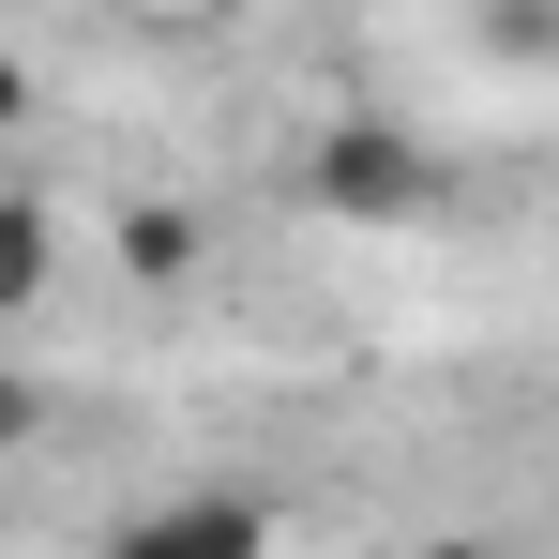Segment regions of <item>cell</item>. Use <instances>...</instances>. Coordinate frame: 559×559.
Wrapping results in <instances>:
<instances>
[{"instance_id":"8992f818","label":"cell","mask_w":559,"mask_h":559,"mask_svg":"<svg viewBox=\"0 0 559 559\" xmlns=\"http://www.w3.org/2000/svg\"><path fill=\"white\" fill-rule=\"evenodd\" d=\"M15 439H46V393H31V378L0 364V454H15Z\"/></svg>"},{"instance_id":"3957f363","label":"cell","mask_w":559,"mask_h":559,"mask_svg":"<svg viewBox=\"0 0 559 559\" xmlns=\"http://www.w3.org/2000/svg\"><path fill=\"white\" fill-rule=\"evenodd\" d=\"M46 287H61V212L46 197H0V333L46 318Z\"/></svg>"},{"instance_id":"5b68a950","label":"cell","mask_w":559,"mask_h":559,"mask_svg":"<svg viewBox=\"0 0 559 559\" xmlns=\"http://www.w3.org/2000/svg\"><path fill=\"white\" fill-rule=\"evenodd\" d=\"M484 61H559V0H484Z\"/></svg>"},{"instance_id":"52a82bcc","label":"cell","mask_w":559,"mask_h":559,"mask_svg":"<svg viewBox=\"0 0 559 559\" xmlns=\"http://www.w3.org/2000/svg\"><path fill=\"white\" fill-rule=\"evenodd\" d=\"M0 121H31V61H0Z\"/></svg>"},{"instance_id":"7a4b0ae2","label":"cell","mask_w":559,"mask_h":559,"mask_svg":"<svg viewBox=\"0 0 559 559\" xmlns=\"http://www.w3.org/2000/svg\"><path fill=\"white\" fill-rule=\"evenodd\" d=\"M92 559H273V499L258 484H182V499L121 514Z\"/></svg>"},{"instance_id":"277c9868","label":"cell","mask_w":559,"mask_h":559,"mask_svg":"<svg viewBox=\"0 0 559 559\" xmlns=\"http://www.w3.org/2000/svg\"><path fill=\"white\" fill-rule=\"evenodd\" d=\"M197 258H212V242H197L182 197H136V212H121V273L136 287H197Z\"/></svg>"},{"instance_id":"6da1fadb","label":"cell","mask_w":559,"mask_h":559,"mask_svg":"<svg viewBox=\"0 0 559 559\" xmlns=\"http://www.w3.org/2000/svg\"><path fill=\"white\" fill-rule=\"evenodd\" d=\"M302 197L333 227H439L454 212V152L424 121H393V106H333L318 152H302Z\"/></svg>"}]
</instances>
